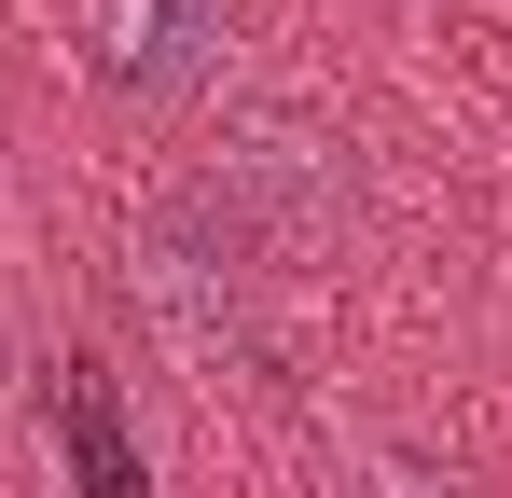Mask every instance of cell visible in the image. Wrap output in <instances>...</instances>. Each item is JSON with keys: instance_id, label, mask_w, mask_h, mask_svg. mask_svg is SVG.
<instances>
[{"instance_id": "cell-4", "label": "cell", "mask_w": 512, "mask_h": 498, "mask_svg": "<svg viewBox=\"0 0 512 498\" xmlns=\"http://www.w3.org/2000/svg\"><path fill=\"white\" fill-rule=\"evenodd\" d=\"M333 498H471L443 457H346V485Z\"/></svg>"}, {"instance_id": "cell-2", "label": "cell", "mask_w": 512, "mask_h": 498, "mask_svg": "<svg viewBox=\"0 0 512 498\" xmlns=\"http://www.w3.org/2000/svg\"><path fill=\"white\" fill-rule=\"evenodd\" d=\"M222 28H236V0H111L97 14V70L125 97H180V83L222 70Z\"/></svg>"}, {"instance_id": "cell-3", "label": "cell", "mask_w": 512, "mask_h": 498, "mask_svg": "<svg viewBox=\"0 0 512 498\" xmlns=\"http://www.w3.org/2000/svg\"><path fill=\"white\" fill-rule=\"evenodd\" d=\"M56 429H70L84 498H139V443H125V415H111V388H97V360H70V374H56Z\"/></svg>"}, {"instance_id": "cell-1", "label": "cell", "mask_w": 512, "mask_h": 498, "mask_svg": "<svg viewBox=\"0 0 512 498\" xmlns=\"http://www.w3.org/2000/svg\"><path fill=\"white\" fill-rule=\"evenodd\" d=\"M333 208H346V180H333L319 139H236L222 166L180 180V208H167L153 249L208 263V277H263V263H291V249L333 236Z\"/></svg>"}]
</instances>
